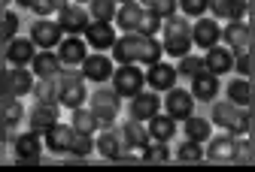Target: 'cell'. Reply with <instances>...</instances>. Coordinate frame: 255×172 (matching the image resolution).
<instances>
[{
    "label": "cell",
    "instance_id": "obj_1",
    "mask_svg": "<svg viewBox=\"0 0 255 172\" xmlns=\"http://www.w3.org/2000/svg\"><path fill=\"white\" fill-rule=\"evenodd\" d=\"M161 55H164V46L155 37L140 33V30L125 33L113 46V60L116 63H146V66H152V63L161 60Z\"/></svg>",
    "mask_w": 255,
    "mask_h": 172
},
{
    "label": "cell",
    "instance_id": "obj_2",
    "mask_svg": "<svg viewBox=\"0 0 255 172\" xmlns=\"http://www.w3.org/2000/svg\"><path fill=\"white\" fill-rule=\"evenodd\" d=\"M213 121L219 127H225L234 136H246L252 133V109L249 106H237L231 100H222L213 106Z\"/></svg>",
    "mask_w": 255,
    "mask_h": 172
},
{
    "label": "cell",
    "instance_id": "obj_3",
    "mask_svg": "<svg viewBox=\"0 0 255 172\" xmlns=\"http://www.w3.org/2000/svg\"><path fill=\"white\" fill-rule=\"evenodd\" d=\"M161 30H164L161 46H164V52L170 57H185L191 52V46H195L191 43V24H188L185 15H167Z\"/></svg>",
    "mask_w": 255,
    "mask_h": 172
},
{
    "label": "cell",
    "instance_id": "obj_4",
    "mask_svg": "<svg viewBox=\"0 0 255 172\" xmlns=\"http://www.w3.org/2000/svg\"><path fill=\"white\" fill-rule=\"evenodd\" d=\"M55 94H58V106H67V109H79L85 103V79L82 73H61L55 79Z\"/></svg>",
    "mask_w": 255,
    "mask_h": 172
},
{
    "label": "cell",
    "instance_id": "obj_5",
    "mask_svg": "<svg viewBox=\"0 0 255 172\" xmlns=\"http://www.w3.org/2000/svg\"><path fill=\"white\" fill-rule=\"evenodd\" d=\"M146 73L140 70V63H119L113 70V88L119 97H137L143 91Z\"/></svg>",
    "mask_w": 255,
    "mask_h": 172
},
{
    "label": "cell",
    "instance_id": "obj_6",
    "mask_svg": "<svg viewBox=\"0 0 255 172\" xmlns=\"http://www.w3.org/2000/svg\"><path fill=\"white\" fill-rule=\"evenodd\" d=\"M91 112H94V118H98L101 130L113 127V121L119 118V94H116V88L94 91L91 94Z\"/></svg>",
    "mask_w": 255,
    "mask_h": 172
},
{
    "label": "cell",
    "instance_id": "obj_7",
    "mask_svg": "<svg viewBox=\"0 0 255 172\" xmlns=\"http://www.w3.org/2000/svg\"><path fill=\"white\" fill-rule=\"evenodd\" d=\"M222 40H225V46L240 55V52H252V30H249V21L246 18H237V21H228L225 27H222Z\"/></svg>",
    "mask_w": 255,
    "mask_h": 172
},
{
    "label": "cell",
    "instance_id": "obj_8",
    "mask_svg": "<svg viewBox=\"0 0 255 172\" xmlns=\"http://www.w3.org/2000/svg\"><path fill=\"white\" fill-rule=\"evenodd\" d=\"M88 21H91V15H88V9L82 3H67L58 12V24H61V30L67 33V37H79V33H85Z\"/></svg>",
    "mask_w": 255,
    "mask_h": 172
},
{
    "label": "cell",
    "instance_id": "obj_9",
    "mask_svg": "<svg viewBox=\"0 0 255 172\" xmlns=\"http://www.w3.org/2000/svg\"><path fill=\"white\" fill-rule=\"evenodd\" d=\"M30 40L37 49H58V43L64 40V30L58 24V18H37V24L30 27Z\"/></svg>",
    "mask_w": 255,
    "mask_h": 172
},
{
    "label": "cell",
    "instance_id": "obj_10",
    "mask_svg": "<svg viewBox=\"0 0 255 172\" xmlns=\"http://www.w3.org/2000/svg\"><path fill=\"white\" fill-rule=\"evenodd\" d=\"M164 109H167V115H170V118L185 121V118L191 115V109H195V94L173 85V88L167 91V97H164Z\"/></svg>",
    "mask_w": 255,
    "mask_h": 172
},
{
    "label": "cell",
    "instance_id": "obj_11",
    "mask_svg": "<svg viewBox=\"0 0 255 172\" xmlns=\"http://www.w3.org/2000/svg\"><path fill=\"white\" fill-rule=\"evenodd\" d=\"M158 112H161V97H158V91H140L137 97H131L128 115H131L134 121H149Z\"/></svg>",
    "mask_w": 255,
    "mask_h": 172
},
{
    "label": "cell",
    "instance_id": "obj_12",
    "mask_svg": "<svg viewBox=\"0 0 255 172\" xmlns=\"http://www.w3.org/2000/svg\"><path fill=\"white\" fill-rule=\"evenodd\" d=\"M219 40H222V27L216 24V18L201 15L195 24H191V43L198 49H213V46H219Z\"/></svg>",
    "mask_w": 255,
    "mask_h": 172
},
{
    "label": "cell",
    "instance_id": "obj_13",
    "mask_svg": "<svg viewBox=\"0 0 255 172\" xmlns=\"http://www.w3.org/2000/svg\"><path fill=\"white\" fill-rule=\"evenodd\" d=\"M113 57H107L104 52H94L82 60V79H91V82H107L113 79Z\"/></svg>",
    "mask_w": 255,
    "mask_h": 172
},
{
    "label": "cell",
    "instance_id": "obj_14",
    "mask_svg": "<svg viewBox=\"0 0 255 172\" xmlns=\"http://www.w3.org/2000/svg\"><path fill=\"white\" fill-rule=\"evenodd\" d=\"M34 55H37V46H34V40H24V37H12L9 43H6V49H3V57H6V63H12V66H27L30 60H34Z\"/></svg>",
    "mask_w": 255,
    "mask_h": 172
},
{
    "label": "cell",
    "instance_id": "obj_15",
    "mask_svg": "<svg viewBox=\"0 0 255 172\" xmlns=\"http://www.w3.org/2000/svg\"><path fill=\"white\" fill-rule=\"evenodd\" d=\"M73 124H52L46 133H43V142H46V148L49 151H55V154H67L70 151V142H73Z\"/></svg>",
    "mask_w": 255,
    "mask_h": 172
},
{
    "label": "cell",
    "instance_id": "obj_16",
    "mask_svg": "<svg viewBox=\"0 0 255 172\" xmlns=\"http://www.w3.org/2000/svg\"><path fill=\"white\" fill-rule=\"evenodd\" d=\"M30 70H34L37 79H58V76L64 73V63H61L58 52L43 49V52L34 55V60H30Z\"/></svg>",
    "mask_w": 255,
    "mask_h": 172
},
{
    "label": "cell",
    "instance_id": "obj_17",
    "mask_svg": "<svg viewBox=\"0 0 255 172\" xmlns=\"http://www.w3.org/2000/svg\"><path fill=\"white\" fill-rule=\"evenodd\" d=\"M116 27L110 21H88L85 27V43L91 49H113L116 46Z\"/></svg>",
    "mask_w": 255,
    "mask_h": 172
},
{
    "label": "cell",
    "instance_id": "obj_18",
    "mask_svg": "<svg viewBox=\"0 0 255 172\" xmlns=\"http://www.w3.org/2000/svg\"><path fill=\"white\" fill-rule=\"evenodd\" d=\"M27 124L30 130L46 133L52 124H58V103H34L27 112Z\"/></svg>",
    "mask_w": 255,
    "mask_h": 172
},
{
    "label": "cell",
    "instance_id": "obj_19",
    "mask_svg": "<svg viewBox=\"0 0 255 172\" xmlns=\"http://www.w3.org/2000/svg\"><path fill=\"white\" fill-rule=\"evenodd\" d=\"M176 66H170V63H164V60H158V63H152L149 66V73H146V85L152 88V91H170L173 85H176Z\"/></svg>",
    "mask_w": 255,
    "mask_h": 172
},
{
    "label": "cell",
    "instance_id": "obj_20",
    "mask_svg": "<svg viewBox=\"0 0 255 172\" xmlns=\"http://www.w3.org/2000/svg\"><path fill=\"white\" fill-rule=\"evenodd\" d=\"M58 57H61L64 66H76L88 57V43L79 40V37H64L58 43Z\"/></svg>",
    "mask_w": 255,
    "mask_h": 172
},
{
    "label": "cell",
    "instance_id": "obj_21",
    "mask_svg": "<svg viewBox=\"0 0 255 172\" xmlns=\"http://www.w3.org/2000/svg\"><path fill=\"white\" fill-rule=\"evenodd\" d=\"M210 148H207V157L210 160H219V163H234V148H237V136L234 133H225V136H210Z\"/></svg>",
    "mask_w": 255,
    "mask_h": 172
},
{
    "label": "cell",
    "instance_id": "obj_22",
    "mask_svg": "<svg viewBox=\"0 0 255 172\" xmlns=\"http://www.w3.org/2000/svg\"><path fill=\"white\" fill-rule=\"evenodd\" d=\"M43 133L37 130H27L21 136H15V157L18 160H40V151H43Z\"/></svg>",
    "mask_w": 255,
    "mask_h": 172
},
{
    "label": "cell",
    "instance_id": "obj_23",
    "mask_svg": "<svg viewBox=\"0 0 255 172\" xmlns=\"http://www.w3.org/2000/svg\"><path fill=\"white\" fill-rule=\"evenodd\" d=\"M122 139H125V148H134V151H143L152 136H149V127H143V121H125L122 124Z\"/></svg>",
    "mask_w": 255,
    "mask_h": 172
},
{
    "label": "cell",
    "instance_id": "obj_24",
    "mask_svg": "<svg viewBox=\"0 0 255 172\" xmlns=\"http://www.w3.org/2000/svg\"><path fill=\"white\" fill-rule=\"evenodd\" d=\"M204 66H207L210 73H216V76L231 73V70H234V52H231V49H222V46H213V49H207V55H204Z\"/></svg>",
    "mask_w": 255,
    "mask_h": 172
},
{
    "label": "cell",
    "instance_id": "obj_25",
    "mask_svg": "<svg viewBox=\"0 0 255 172\" xmlns=\"http://www.w3.org/2000/svg\"><path fill=\"white\" fill-rule=\"evenodd\" d=\"M210 12L216 18H225V21H237L249 15V3L246 0H210Z\"/></svg>",
    "mask_w": 255,
    "mask_h": 172
},
{
    "label": "cell",
    "instance_id": "obj_26",
    "mask_svg": "<svg viewBox=\"0 0 255 172\" xmlns=\"http://www.w3.org/2000/svg\"><path fill=\"white\" fill-rule=\"evenodd\" d=\"M228 100L237 103V106H249L255 109V82L240 76V79H231L228 82Z\"/></svg>",
    "mask_w": 255,
    "mask_h": 172
},
{
    "label": "cell",
    "instance_id": "obj_27",
    "mask_svg": "<svg viewBox=\"0 0 255 172\" xmlns=\"http://www.w3.org/2000/svg\"><path fill=\"white\" fill-rule=\"evenodd\" d=\"M94 148H98V151H101V157H107V160H119V157H122V151H125V139H122V133H119V130L107 127V130L98 136Z\"/></svg>",
    "mask_w": 255,
    "mask_h": 172
},
{
    "label": "cell",
    "instance_id": "obj_28",
    "mask_svg": "<svg viewBox=\"0 0 255 172\" xmlns=\"http://www.w3.org/2000/svg\"><path fill=\"white\" fill-rule=\"evenodd\" d=\"M143 12H146V6H143V3H137V0H131V3H122V6H119L116 21H119V27H122L125 33H131V30H140Z\"/></svg>",
    "mask_w": 255,
    "mask_h": 172
},
{
    "label": "cell",
    "instance_id": "obj_29",
    "mask_svg": "<svg viewBox=\"0 0 255 172\" xmlns=\"http://www.w3.org/2000/svg\"><path fill=\"white\" fill-rule=\"evenodd\" d=\"M191 94H195V100L210 103V100L219 94V76L210 73V70H201L195 79H191Z\"/></svg>",
    "mask_w": 255,
    "mask_h": 172
},
{
    "label": "cell",
    "instance_id": "obj_30",
    "mask_svg": "<svg viewBox=\"0 0 255 172\" xmlns=\"http://www.w3.org/2000/svg\"><path fill=\"white\" fill-rule=\"evenodd\" d=\"M149 136H152L155 142H170L173 136H176V118H170L167 112L164 115L161 112L152 115L149 118Z\"/></svg>",
    "mask_w": 255,
    "mask_h": 172
},
{
    "label": "cell",
    "instance_id": "obj_31",
    "mask_svg": "<svg viewBox=\"0 0 255 172\" xmlns=\"http://www.w3.org/2000/svg\"><path fill=\"white\" fill-rule=\"evenodd\" d=\"M6 82H9L12 97H24V94H30V88H34V70H27V66H12L6 73Z\"/></svg>",
    "mask_w": 255,
    "mask_h": 172
},
{
    "label": "cell",
    "instance_id": "obj_32",
    "mask_svg": "<svg viewBox=\"0 0 255 172\" xmlns=\"http://www.w3.org/2000/svg\"><path fill=\"white\" fill-rule=\"evenodd\" d=\"M213 136V124L207 118H198V115H188L185 118V139L191 142H207Z\"/></svg>",
    "mask_w": 255,
    "mask_h": 172
},
{
    "label": "cell",
    "instance_id": "obj_33",
    "mask_svg": "<svg viewBox=\"0 0 255 172\" xmlns=\"http://www.w3.org/2000/svg\"><path fill=\"white\" fill-rule=\"evenodd\" d=\"M119 12L116 0H88V15L91 21H113Z\"/></svg>",
    "mask_w": 255,
    "mask_h": 172
},
{
    "label": "cell",
    "instance_id": "obj_34",
    "mask_svg": "<svg viewBox=\"0 0 255 172\" xmlns=\"http://www.w3.org/2000/svg\"><path fill=\"white\" fill-rule=\"evenodd\" d=\"M73 130H79V133H94L101 124H98V118H94V112L91 109H85V106H79V109H73Z\"/></svg>",
    "mask_w": 255,
    "mask_h": 172
},
{
    "label": "cell",
    "instance_id": "obj_35",
    "mask_svg": "<svg viewBox=\"0 0 255 172\" xmlns=\"http://www.w3.org/2000/svg\"><path fill=\"white\" fill-rule=\"evenodd\" d=\"M207 154H204V148H201V142H191V139H185L182 145H179V151H176V160L179 163H201Z\"/></svg>",
    "mask_w": 255,
    "mask_h": 172
},
{
    "label": "cell",
    "instance_id": "obj_36",
    "mask_svg": "<svg viewBox=\"0 0 255 172\" xmlns=\"http://www.w3.org/2000/svg\"><path fill=\"white\" fill-rule=\"evenodd\" d=\"M30 94L37 97V103H58V94H55V79H37Z\"/></svg>",
    "mask_w": 255,
    "mask_h": 172
},
{
    "label": "cell",
    "instance_id": "obj_37",
    "mask_svg": "<svg viewBox=\"0 0 255 172\" xmlns=\"http://www.w3.org/2000/svg\"><path fill=\"white\" fill-rule=\"evenodd\" d=\"M94 151V133H73V142H70V154L76 157H88Z\"/></svg>",
    "mask_w": 255,
    "mask_h": 172
},
{
    "label": "cell",
    "instance_id": "obj_38",
    "mask_svg": "<svg viewBox=\"0 0 255 172\" xmlns=\"http://www.w3.org/2000/svg\"><path fill=\"white\" fill-rule=\"evenodd\" d=\"M201 70H207V66H204V57H198V55H185V57H179V66H176V73L179 76H188V79H195Z\"/></svg>",
    "mask_w": 255,
    "mask_h": 172
},
{
    "label": "cell",
    "instance_id": "obj_39",
    "mask_svg": "<svg viewBox=\"0 0 255 172\" xmlns=\"http://www.w3.org/2000/svg\"><path fill=\"white\" fill-rule=\"evenodd\" d=\"M234 163H255V139H249V136H237Z\"/></svg>",
    "mask_w": 255,
    "mask_h": 172
},
{
    "label": "cell",
    "instance_id": "obj_40",
    "mask_svg": "<svg viewBox=\"0 0 255 172\" xmlns=\"http://www.w3.org/2000/svg\"><path fill=\"white\" fill-rule=\"evenodd\" d=\"M143 6H146V9H152L155 15L167 18V15H176V9H179V0H143Z\"/></svg>",
    "mask_w": 255,
    "mask_h": 172
},
{
    "label": "cell",
    "instance_id": "obj_41",
    "mask_svg": "<svg viewBox=\"0 0 255 172\" xmlns=\"http://www.w3.org/2000/svg\"><path fill=\"white\" fill-rule=\"evenodd\" d=\"M234 70H237L240 76L252 79V76H255V52H240V55H234Z\"/></svg>",
    "mask_w": 255,
    "mask_h": 172
},
{
    "label": "cell",
    "instance_id": "obj_42",
    "mask_svg": "<svg viewBox=\"0 0 255 172\" xmlns=\"http://www.w3.org/2000/svg\"><path fill=\"white\" fill-rule=\"evenodd\" d=\"M170 160V151H167V145L164 142H158V145H146L143 148V163H167Z\"/></svg>",
    "mask_w": 255,
    "mask_h": 172
},
{
    "label": "cell",
    "instance_id": "obj_43",
    "mask_svg": "<svg viewBox=\"0 0 255 172\" xmlns=\"http://www.w3.org/2000/svg\"><path fill=\"white\" fill-rule=\"evenodd\" d=\"M164 27V18L161 15H155L152 9L143 12V21H140V33H146V37H155V33H161Z\"/></svg>",
    "mask_w": 255,
    "mask_h": 172
},
{
    "label": "cell",
    "instance_id": "obj_44",
    "mask_svg": "<svg viewBox=\"0 0 255 172\" xmlns=\"http://www.w3.org/2000/svg\"><path fill=\"white\" fill-rule=\"evenodd\" d=\"M18 30V15L15 12H0V40L9 43Z\"/></svg>",
    "mask_w": 255,
    "mask_h": 172
},
{
    "label": "cell",
    "instance_id": "obj_45",
    "mask_svg": "<svg viewBox=\"0 0 255 172\" xmlns=\"http://www.w3.org/2000/svg\"><path fill=\"white\" fill-rule=\"evenodd\" d=\"M64 6H67V0H34V9L37 12V18H49L52 12H61Z\"/></svg>",
    "mask_w": 255,
    "mask_h": 172
},
{
    "label": "cell",
    "instance_id": "obj_46",
    "mask_svg": "<svg viewBox=\"0 0 255 172\" xmlns=\"http://www.w3.org/2000/svg\"><path fill=\"white\" fill-rule=\"evenodd\" d=\"M179 9H182V15H195V18H201V15L210 9V0H179Z\"/></svg>",
    "mask_w": 255,
    "mask_h": 172
},
{
    "label": "cell",
    "instance_id": "obj_47",
    "mask_svg": "<svg viewBox=\"0 0 255 172\" xmlns=\"http://www.w3.org/2000/svg\"><path fill=\"white\" fill-rule=\"evenodd\" d=\"M3 118H6V124H15L21 118V103L15 97L12 100H3Z\"/></svg>",
    "mask_w": 255,
    "mask_h": 172
},
{
    "label": "cell",
    "instance_id": "obj_48",
    "mask_svg": "<svg viewBox=\"0 0 255 172\" xmlns=\"http://www.w3.org/2000/svg\"><path fill=\"white\" fill-rule=\"evenodd\" d=\"M6 66H0V100H12V91H9V82H6Z\"/></svg>",
    "mask_w": 255,
    "mask_h": 172
},
{
    "label": "cell",
    "instance_id": "obj_49",
    "mask_svg": "<svg viewBox=\"0 0 255 172\" xmlns=\"http://www.w3.org/2000/svg\"><path fill=\"white\" fill-rule=\"evenodd\" d=\"M249 3V18H255V0H246Z\"/></svg>",
    "mask_w": 255,
    "mask_h": 172
},
{
    "label": "cell",
    "instance_id": "obj_50",
    "mask_svg": "<svg viewBox=\"0 0 255 172\" xmlns=\"http://www.w3.org/2000/svg\"><path fill=\"white\" fill-rule=\"evenodd\" d=\"M249 30H252V46H255V18H249Z\"/></svg>",
    "mask_w": 255,
    "mask_h": 172
},
{
    "label": "cell",
    "instance_id": "obj_51",
    "mask_svg": "<svg viewBox=\"0 0 255 172\" xmlns=\"http://www.w3.org/2000/svg\"><path fill=\"white\" fill-rule=\"evenodd\" d=\"M15 3H21V6H27V9H30V6H34V0H15Z\"/></svg>",
    "mask_w": 255,
    "mask_h": 172
},
{
    "label": "cell",
    "instance_id": "obj_52",
    "mask_svg": "<svg viewBox=\"0 0 255 172\" xmlns=\"http://www.w3.org/2000/svg\"><path fill=\"white\" fill-rule=\"evenodd\" d=\"M252 133H255V109H252Z\"/></svg>",
    "mask_w": 255,
    "mask_h": 172
},
{
    "label": "cell",
    "instance_id": "obj_53",
    "mask_svg": "<svg viewBox=\"0 0 255 172\" xmlns=\"http://www.w3.org/2000/svg\"><path fill=\"white\" fill-rule=\"evenodd\" d=\"M122 3H131V0H122Z\"/></svg>",
    "mask_w": 255,
    "mask_h": 172
},
{
    "label": "cell",
    "instance_id": "obj_54",
    "mask_svg": "<svg viewBox=\"0 0 255 172\" xmlns=\"http://www.w3.org/2000/svg\"><path fill=\"white\" fill-rule=\"evenodd\" d=\"M76 3H85V0H76Z\"/></svg>",
    "mask_w": 255,
    "mask_h": 172
}]
</instances>
